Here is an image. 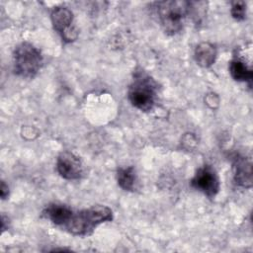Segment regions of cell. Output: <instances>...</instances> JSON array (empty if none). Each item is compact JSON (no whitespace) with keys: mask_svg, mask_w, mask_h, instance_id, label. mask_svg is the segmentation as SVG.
Listing matches in <instances>:
<instances>
[{"mask_svg":"<svg viewBox=\"0 0 253 253\" xmlns=\"http://www.w3.org/2000/svg\"><path fill=\"white\" fill-rule=\"evenodd\" d=\"M191 186L202 192L205 196L213 198L219 191V178L211 166L205 165L199 168L195 176L191 179Z\"/></svg>","mask_w":253,"mask_h":253,"instance_id":"cell-6","label":"cell"},{"mask_svg":"<svg viewBox=\"0 0 253 253\" xmlns=\"http://www.w3.org/2000/svg\"><path fill=\"white\" fill-rule=\"evenodd\" d=\"M157 90V83L150 75L144 71H136L128 87L127 98L134 108L148 112L155 105Z\"/></svg>","mask_w":253,"mask_h":253,"instance_id":"cell-2","label":"cell"},{"mask_svg":"<svg viewBox=\"0 0 253 253\" xmlns=\"http://www.w3.org/2000/svg\"><path fill=\"white\" fill-rule=\"evenodd\" d=\"M117 181L119 186L125 191H133L136 183V173L132 166L119 168L117 171Z\"/></svg>","mask_w":253,"mask_h":253,"instance_id":"cell-12","label":"cell"},{"mask_svg":"<svg viewBox=\"0 0 253 253\" xmlns=\"http://www.w3.org/2000/svg\"><path fill=\"white\" fill-rule=\"evenodd\" d=\"M231 16L236 21H242L246 17V4L243 1H235L231 4Z\"/></svg>","mask_w":253,"mask_h":253,"instance_id":"cell-13","label":"cell"},{"mask_svg":"<svg viewBox=\"0 0 253 253\" xmlns=\"http://www.w3.org/2000/svg\"><path fill=\"white\" fill-rule=\"evenodd\" d=\"M229 72L231 77L239 82H246L251 86L253 79V71L251 65L243 58L235 56L229 63Z\"/></svg>","mask_w":253,"mask_h":253,"instance_id":"cell-10","label":"cell"},{"mask_svg":"<svg viewBox=\"0 0 253 253\" xmlns=\"http://www.w3.org/2000/svg\"><path fill=\"white\" fill-rule=\"evenodd\" d=\"M50 19L54 30L66 42L77 39L78 32L73 26V13L65 6H57L51 11Z\"/></svg>","mask_w":253,"mask_h":253,"instance_id":"cell-5","label":"cell"},{"mask_svg":"<svg viewBox=\"0 0 253 253\" xmlns=\"http://www.w3.org/2000/svg\"><path fill=\"white\" fill-rule=\"evenodd\" d=\"M232 172L234 183L242 188L252 187V163L250 159L236 154L232 159Z\"/></svg>","mask_w":253,"mask_h":253,"instance_id":"cell-8","label":"cell"},{"mask_svg":"<svg viewBox=\"0 0 253 253\" xmlns=\"http://www.w3.org/2000/svg\"><path fill=\"white\" fill-rule=\"evenodd\" d=\"M112 219V210L107 206L97 205L88 209L73 211L69 221L62 229L73 235L85 236L91 234L99 224L111 221Z\"/></svg>","mask_w":253,"mask_h":253,"instance_id":"cell-1","label":"cell"},{"mask_svg":"<svg viewBox=\"0 0 253 253\" xmlns=\"http://www.w3.org/2000/svg\"><path fill=\"white\" fill-rule=\"evenodd\" d=\"M0 195L2 200L6 199L9 196V188L8 185L5 184L4 181H1V187H0Z\"/></svg>","mask_w":253,"mask_h":253,"instance_id":"cell-14","label":"cell"},{"mask_svg":"<svg viewBox=\"0 0 253 253\" xmlns=\"http://www.w3.org/2000/svg\"><path fill=\"white\" fill-rule=\"evenodd\" d=\"M73 211H74L66 205L52 203L42 211V216L49 219L53 224L63 228V226L69 221Z\"/></svg>","mask_w":253,"mask_h":253,"instance_id":"cell-9","label":"cell"},{"mask_svg":"<svg viewBox=\"0 0 253 253\" xmlns=\"http://www.w3.org/2000/svg\"><path fill=\"white\" fill-rule=\"evenodd\" d=\"M160 24L167 35L178 34L189 15V1L169 0L156 3Z\"/></svg>","mask_w":253,"mask_h":253,"instance_id":"cell-3","label":"cell"},{"mask_svg":"<svg viewBox=\"0 0 253 253\" xmlns=\"http://www.w3.org/2000/svg\"><path fill=\"white\" fill-rule=\"evenodd\" d=\"M196 62L202 67L211 66L216 58V47L208 42L199 43L194 51Z\"/></svg>","mask_w":253,"mask_h":253,"instance_id":"cell-11","label":"cell"},{"mask_svg":"<svg viewBox=\"0 0 253 253\" xmlns=\"http://www.w3.org/2000/svg\"><path fill=\"white\" fill-rule=\"evenodd\" d=\"M58 174L66 180H77L83 174V167L80 159L70 151L61 152L56 160Z\"/></svg>","mask_w":253,"mask_h":253,"instance_id":"cell-7","label":"cell"},{"mask_svg":"<svg viewBox=\"0 0 253 253\" xmlns=\"http://www.w3.org/2000/svg\"><path fill=\"white\" fill-rule=\"evenodd\" d=\"M43 63L39 48L30 42H21L13 52L14 72L24 78H34Z\"/></svg>","mask_w":253,"mask_h":253,"instance_id":"cell-4","label":"cell"}]
</instances>
